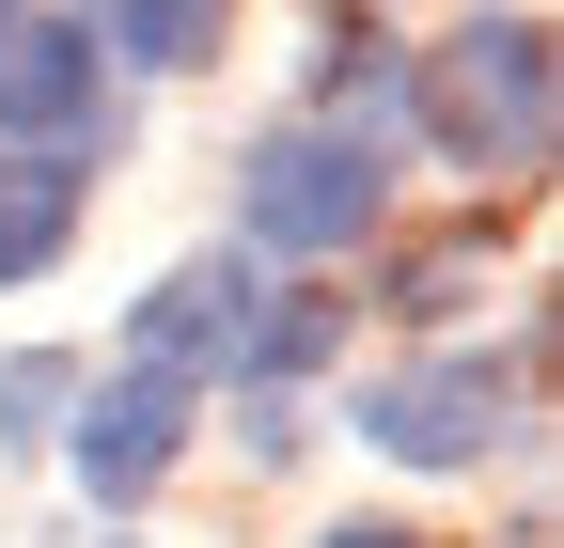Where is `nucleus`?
<instances>
[{"label":"nucleus","instance_id":"nucleus-3","mask_svg":"<svg viewBox=\"0 0 564 548\" xmlns=\"http://www.w3.org/2000/svg\"><path fill=\"white\" fill-rule=\"evenodd\" d=\"M377 220H392V157L361 142V125L282 110L267 142L236 157V251L251 266H329V251H361Z\"/></svg>","mask_w":564,"mask_h":548},{"label":"nucleus","instance_id":"nucleus-9","mask_svg":"<svg viewBox=\"0 0 564 548\" xmlns=\"http://www.w3.org/2000/svg\"><path fill=\"white\" fill-rule=\"evenodd\" d=\"M329 346H345V298H314V283H267V298H251V329H236V376H220V392H299Z\"/></svg>","mask_w":564,"mask_h":548},{"label":"nucleus","instance_id":"nucleus-10","mask_svg":"<svg viewBox=\"0 0 564 548\" xmlns=\"http://www.w3.org/2000/svg\"><path fill=\"white\" fill-rule=\"evenodd\" d=\"M314 125H361V142L392 157V142H408V47H392V32H329V63H314Z\"/></svg>","mask_w":564,"mask_h":548},{"label":"nucleus","instance_id":"nucleus-1","mask_svg":"<svg viewBox=\"0 0 564 548\" xmlns=\"http://www.w3.org/2000/svg\"><path fill=\"white\" fill-rule=\"evenodd\" d=\"M408 125H423L470 188H533L549 142H564V47L518 17V0H502V17L470 0L440 47H408Z\"/></svg>","mask_w":564,"mask_h":548},{"label":"nucleus","instance_id":"nucleus-4","mask_svg":"<svg viewBox=\"0 0 564 548\" xmlns=\"http://www.w3.org/2000/svg\"><path fill=\"white\" fill-rule=\"evenodd\" d=\"M188 407H204L188 376H141V361H126V376H79V407H63V439H47V454L79 470V502H95V517H126V502H158V486H173Z\"/></svg>","mask_w":564,"mask_h":548},{"label":"nucleus","instance_id":"nucleus-16","mask_svg":"<svg viewBox=\"0 0 564 548\" xmlns=\"http://www.w3.org/2000/svg\"><path fill=\"white\" fill-rule=\"evenodd\" d=\"M110 548H126V533H110Z\"/></svg>","mask_w":564,"mask_h":548},{"label":"nucleus","instance_id":"nucleus-11","mask_svg":"<svg viewBox=\"0 0 564 548\" xmlns=\"http://www.w3.org/2000/svg\"><path fill=\"white\" fill-rule=\"evenodd\" d=\"M63 407H79V361H63V346H17V361H0V454H47Z\"/></svg>","mask_w":564,"mask_h":548},{"label":"nucleus","instance_id":"nucleus-2","mask_svg":"<svg viewBox=\"0 0 564 548\" xmlns=\"http://www.w3.org/2000/svg\"><path fill=\"white\" fill-rule=\"evenodd\" d=\"M533 361H549V329L392 361V376H361V407H345V424H361V454H392V470H486V454L533 439Z\"/></svg>","mask_w":564,"mask_h":548},{"label":"nucleus","instance_id":"nucleus-6","mask_svg":"<svg viewBox=\"0 0 564 548\" xmlns=\"http://www.w3.org/2000/svg\"><path fill=\"white\" fill-rule=\"evenodd\" d=\"M251 298H267V266H251V251H188L173 283L126 314V361H141V376H188V392H204V376H236Z\"/></svg>","mask_w":564,"mask_h":548},{"label":"nucleus","instance_id":"nucleus-13","mask_svg":"<svg viewBox=\"0 0 564 548\" xmlns=\"http://www.w3.org/2000/svg\"><path fill=\"white\" fill-rule=\"evenodd\" d=\"M299 439H314L299 392H236V454H251V470H299Z\"/></svg>","mask_w":564,"mask_h":548},{"label":"nucleus","instance_id":"nucleus-14","mask_svg":"<svg viewBox=\"0 0 564 548\" xmlns=\"http://www.w3.org/2000/svg\"><path fill=\"white\" fill-rule=\"evenodd\" d=\"M314 548H423V533H392V517H345V533H314Z\"/></svg>","mask_w":564,"mask_h":548},{"label":"nucleus","instance_id":"nucleus-15","mask_svg":"<svg viewBox=\"0 0 564 548\" xmlns=\"http://www.w3.org/2000/svg\"><path fill=\"white\" fill-rule=\"evenodd\" d=\"M17 17H32V0H0V32H17Z\"/></svg>","mask_w":564,"mask_h":548},{"label":"nucleus","instance_id":"nucleus-8","mask_svg":"<svg viewBox=\"0 0 564 548\" xmlns=\"http://www.w3.org/2000/svg\"><path fill=\"white\" fill-rule=\"evenodd\" d=\"M79 32L126 79H204V63L236 47V0H79Z\"/></svg>","mask_w":564,"mask_h":548},{"label":"nucleus","instance_id":"nucleus-12","mask_svg":"<svg viewBox=\"0 0 564 548\" xmlns=\"http://www.w3.org/2000/svg\"><path fill=\"white\" fill-rule=\"evenodd\" d=\"M470 283H486V235H440V251H408V266H392V298H377V314L440 329V314H470Z\"/></svg>","mask_w":564,"mask_h":548},{"label":"nucleus","instance_id":"nucleus-5","mask_svg":"<svg viewBox=\"0 0 564 548\" xmlns=\"http://www.w3.org/2000/svg\"><path fill=\"white\" fill-rule=\"evenodd\" d=\"M0 142H47V157H126V95H110V63L79 17H32L0 32Z\"/></svg>","mask_w":564,"mask_h":548},{"label":"nucleus","instance_id":"nucleus-7","mask_svg":"<svg viewBox=\"0 0 564 548\" xmlns=\"http://www.w3.org/2000/svg\"><path fill=\"white\" fill-rule=\"evenodd\" d=\"M79 204H95V157H47V142H0V298L47 283L79 251Z\"/></svg>","mask_w":564,"mask_h":548}]
</instances>
